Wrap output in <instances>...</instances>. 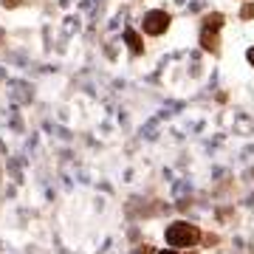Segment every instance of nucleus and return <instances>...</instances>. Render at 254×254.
I'll return each instance as SVG.
<instances>
[{
    "instance_id": "nucleus-4",
    "label": "nucleus",
    "mask_w": 254,
    "mask_h": 254,
    "mask_svg": "<svg viewBox=\"0 0 254 254\" xmlns=\"http://www.w3.org/2000/svg\"><path fill=\"white\" fill-rule=\"evenodd\" d=\"M203 26H206V31H218V28L223 26V14H218V11H215V14H206V17H203Z\"/></svg>"
},
{
    "instance_id": "nucleus-2",
    "label": "nucleus",
    "mask_w": 254,
    "mask_h": 254,
    "mask_svg": "<svg viewBox=\"0 0 254 254\" xmlns=\"http://www.w3.org/2000/svg\"><path fill=\"white\" fill-rule=\"evenodd\" d=\"M167 28H170V14H167V11H150V14H144V31L147 34L158 37V34H164Z\"/></svg>"
},
{
    "instance_id": "nucleus-8",
    "label": "nucleus",
    "mask_w": 254,
    "mask_h": 254,
    "mask_svg": "<svg viewBox=\"0 0 254 254\" xmlns=\"http://www.w3.org/2000/svg\"><path fill=\"white\" fill-rule=\"evenodd\" d=\"M249 63L254 65V48H249Z\"/></svg>"
},
{
    "instance_id": "nucleus-5",
    "label": "nucleus",
    "mask_w": 254,
    "mask_h": 254,
    "mask_svg": "<svg viewBox=\"0 0 254 254\" xmlns=\"http://www.w3.org/2000/svg\"><path fill=\"white\" fill-rule=\"evenodd\" d=\"M200 46L206 48V51H218V37L203 28V34H200Z\"/></svg>"
},
{
    "instance_id": "nucleus-3",
    "label": "nucleus",
    "mask_w": 254,
    "mask_h": 254,
    "mask_svg": "<svg viewBox=\"0 0 254 254\" xmlns=\"http://www.w3.org/2000/svg\"><path fill=\"white\" fill-rule=\"evenodd\" d=\"M125 40H127V46H130L133 54H141V51H144V43H141V37H138L133 28H125Z\"/></svg>"
},
{
    "instance_id": "nucleus-6",
    "label": "nucleus",
    "mask_w": 254,
    "mask_h": 254,
    "mask_svg": "<svg viewBox=\"0 0 254 254\" xmlns=\"http://www.w3.org/2000/svg\"><path fill=\"white\" fill-rule=\"evenodd\" d=\"M240 17H243V20H252L254 17V3H246L243 11H240Z\"/></svg>"
},
{
    "instance_id": "nucleus-7",
    "label": "nucleus",
    "mask_w": 254,
    "mask_h": 254,
    "mask_svg": "<svg viewBox=\"0 0 254 254\" xmlns=\"http://www.w3.org/2000/svg\"><path fill=\"white\" fill-rule=\"evenodd\" d=\"M17 3H20V0H3V6H9V9H14Z\"/></svg>"
},
{
    "instance_id": "nucleus-9",
    "label": "nucleus",
    "mask_w": 254,
    "mask_h": 254,
    "mask_svg": "<svg viewBox=\"0 0 254 254\" xmlns=\"http://www.w3.org/2000/svg\"><path fill=\"white\" fill-rule=\"evenodd\" d=\"M158 254H175V252H173V249H167V252H158Z\"/></svg>"
},
{
    "instance_id": "nucleus-1",
    "label": "nucleus",
    "mask_w": 254,
    "mask_h": 254,
    "mask_svg": "<svg viewBox=\"0 0 254 254\" xmlns=\"http://www.w3.org/2000/svg\"><path fill=\"white\" fill-rule=\"evenodd\" d=\"M200 240L198 226H190V223H173L167 226V243L170 246H195Z\"/></svg>"
}]
</instances>
